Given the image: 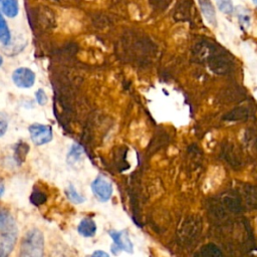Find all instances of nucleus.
<instances>
[{
    "instance_id": "obj_20",
    "label": "nucleus",
    "mask_w": 257,
    "mask_h": 257,
    "mask_svg": "<svg viewBox=\"0 0 257 257\" xmlns=\"http://www.w3.org/2000/svg\"><path fill=\"white\" fill-rule=\"evenodd\" d=\"M2 62H3V59H2V56L0 55V66H1V64H2Z\"/></svg>"
},
{
    "instance_id": "obj_5",
    "label": "nucleus",
    "mask_w": 257,
    "mask_h": 257,
    "mask_svg": "<svg viewBox=\"0 0 257 257\" xmlns=\"http://www.w3.org/2000/svg\"><path fill=\"white\" fill-rule=\"evenodd\" d=\"M12 80L20 88H29L34 84L35 74L27 67H19L12 73Z\"/></svg>"
},
{
    "instance_id": "obj_14",
    "label": "nucleus",
    "mask_w": 257,
    "mask_h": 257,
    "mask_svg": "<svg viewBox=\"0 0 257 257\" xmlns=\"http://www.w3.org/2000/svg\"><path fill=\"white\" fill-rule=\"evenodd\" d=\"M82 155V149L79 147V146H73L70 150V152L68 153V156H67V162L69 163H74L76 162L80 156Z\"/></svg>"
},
{
    "instance_id": "obj_3",
    "label": "nucleus",
    "mask_w": 257,
    "mask_h": 257,
    "mask_svg": "<svg viewBox=\"0 0 257 257\" xmlns=\"http://www.w3.org/2000/svg\"><path fill=\"white\" fill-rule=\"evenodd\" d=\"M91 191L101 202H106L112 195V185L104 177L99 176L91 183Z\"/></svg>"
},
{
    "instance_id": "obj_17",
    "label": "nucleus",
    "mask_w": 257,
    "mask_h": 257,
    "mask_svg": "<svg viewBox=\"0 0 257 257\" xmlns=\"http://www.w3.org/2000/svg\"><path fill=\"white\" fill-rule=\"evenodd\" d=\"M8 127V117L4 112H0V137L4 136Z\"/></svg>"
},
{
    "instance_id": "obj_7",
    "label": "nucleus",
    "mask_w": 257,
    "mask_h": 257,
    "mask_svg": "<svg viewBox=\"0 0 257 257\" xmlns=\"http://www.w3.org/2000/svg\"><path fill=\"white\" fill-rule=\"evenodd\" d=\"M17 240V233L0 234V257H5L13 250Z\"/></svg>"
},
{
    "instance_id": "obj_10",
    "label": "nucleus",
    "mask_w": 257,
    "mask_h": 257,
    "mask_svg": "<svg viewBox=\"0 0 257 257\" xmlns=\"http://www.w3.org/2000/svg\"><path fill=\"white\" fill-rule=\"evenodd\" d=\"M199 4L201 7V11L203 15L206 17L209 23L215 25L216 24V14L213 4L210 0H199Z\"/></svg>"
},
{
    "instance_id": "obj_8",
    "label": "nucleus",
    "mask_w": 257,
    "mask_h": 257,
    "mask_svg": "<svg viewBox=\"0 0 257 257\" xmlns=\"http://www.w3.org/2000/svg\"><path fill=\"white\" fill-rule=\"evenodd\" d=\"M77 231L83 237H92L96 232L95 222L91 218H83L77 226Z\"/></svg>"
},
{
    "instance_id": "obj_19",
    "label": "nucleus",
    "mask_w": 257,
    "mask_h": 257,
    "mask_svg": "<svg viewBox=\"0 0 257 257\" xmlns=\"http://www.w3.org/2000/svg\"><path fill=\"white\" fill-rule=\"evenodd\" d=\"M4 191H5L4 183H3V181L0 179V198H1V197H2V195L4 194Z\"/></svg>"
},
{
    "instance_id": "obj_18",
    "label": "nucleus",
    "mask_w": 257,
    "mask_h": 257,
    "mask_svg": "<svg viewBox=\"0 0 257 257\" xmlns=\"http://www.w3.org/2000/svg\"><path fill=\"white\" fill-rule=\"evenodd\" d=\"M92 255H93V256H104V257H107V256H108L107 253L102 252V251H95Z\"/></svg>"
},
{
    "instance_id": "obj_2",
    "label": "nucleus",
    "mask_w": 257,
    "mask_h": 257,
    "mask_svg": "<svg viewBox=\"0 0 257 257\" xmlns=\"http://www.w3.org/2000/svg\"><path fill=\"white\" fill-rule=\"evenodd\" d=\"M31 141L36 146H42L52 140V128L50 125L41 123H32L28 127Z\"/></svg>"
},
{
    "instance_id": "obj_13",
    "label": "nucleus",
    "mask_w": 257,
    "mask_h": 257,
    "mask_svg": "<svg viewBox=\"0 0 257 257\" xmlns=\"http://www.w3.org/2000/svg\"><path fill=\"white\" fill-rule=\"evenodd\" d=\"M218 8L226 14H230L233 12V5L231 0H215Z\"/></svg>"
},
{
    "instance_id": "obj_21",
    "label": "nucleus",
    "mask_w": 257,
    "mask_h": 257,
    "mask_svg": "<svg viewBox=\"0 0 257 257\" xmlns=\"http://www.w3.org/2000/svg\"><path fill=\"white\" fill-rule=\"evenodd\" d=\"M252 1H253V2H254L256 5H257V0H252Z\"/></svg>"
},
{
    "instance_id": "obj_12",
    "label": "nucleus",
    "mask_w": 257,
    "mask_h": 257,
    "mask_svg": "<svg viewBox=\"0 0 257 257\" xmlns=\"http://www.w3.org/2000/svg\"><path fill=\"white\" fill-rule=\"evenodd\" d=\"M66 196L72 203H75V204H80L84 201V199L76 192V190L73 188L72 185H69L68 190L66 191Z\"/></svg>"
},
{
    "instance_id": "obj_9",
    "label": "nucleus",
    "mask_w": 257,
    "mask_h": 257,
    "mask_svg": "<svg viewBox=\"0 0 257 257\" xmlns=\"http://www.w3.org/2000/svg\"><path fill=\"white\" fill-rule=\"evenodd\" d=\"M0 11L9 18H14L19 12L17 0H0Z\"/></svg>"
},
{
    "instance_id": "obj_4",
    "label": "nucleus",
    "mask_w": 257,
    "mask_h": 257,
    "mask_svg": "<svg viewBox=\"0 0 257 257\" xmlns=\"http://www.w3.org/2000/svg\"><path fill=\"white\" fill-rule=\"evenodd\" d=\"M108 234L113 240V244L111 246V250L113 252L115 251V249H116V254L118 253V251H125L128 253L133 252L134 246L128 238V234L126 231L110 230Z\"/></svg>"
},
{
    "instance_id": "obj_15",
    "label": "nucleus",
    "mask_w": 257,
    "mask_h": 257,
    "mask_svg": "<svg viewBox=\"0 0 257 257\" xmlns=\"http://www.w3.org/2000/svg\"><path fill=\"white\" fill-rule=\"evenodd\" d=\"M45 196L42 194V192H39V191H36V192H33L31 197H30V200L31 202L34 204V205H40L42 203L45 202Z\"/></svg>"
},
{
    "instance_id": "obj_16",
    "label": "nucleus",
    "mask_w": 257,
    "mask_h": 257,
    "mask_svg": "<svg viewBox=\"0 0 257 257\" xmlns=\"http://www.w3.org/2000/svg\"><path fill=\"white\" fill-rule=\"evenodd\" d=\"M35 97H36V101L38 102V104L40 105H44L47 103L48 101V97L45 93V91L41 88H39L36 92H35Z\"/></svg>"
},
{
    "instance_id": "obj_6",
    "label": "nucleus",
    "mask_w": 257,
    "mask_h": 257,
    "mask_svg": "<svg viewBox=\"0 0 257 257\" xmlns=\"http://www.w3.org/2000/svg\"><path fill=\"white\" fill-rule=\"evenodd\" d=\"M17 233L13 216L6 209H0V234Z\"/></svg>"
},
{
    "instance_id": "obj_1",
    "label": "nucleus",
    "mask_w": 257,
    "mask_h": 257,
    "mask_svg": "<svg viewBox=\"0 0 257 257\" xmlns=\"http://www.w3.org/2000/svg\"><path fill=\"white\" fill-rule=\"evenodd\" d=\"M44 238L37 229L29 230L22 239L20 255L24 257H40L43 255Z\"/></svg>"
},
{
    "instance_id": "obj_11",
    "label": "nucleus",
    "mask_w": 257,
    "mask_h": 257,
    "mask_svg": "<svg viewBox=\"0 0 257 257\" xmlns=\"http://www.w3.org/2000/svg\"><path fill=\"white\" fill-rule=\"evenodd\" d=\"M11 40V34L10 30L8 28V25L3 17L2 12L0 11V42L4 45L9 44Z\"/></svg>"
}]
</instances>
